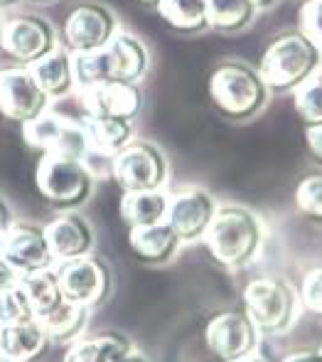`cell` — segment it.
Instances as JSON below:
<instances>
[{
	"label": "cell",
	"instance_id": "cell-1",
	"mask_svg": "<svg viewBox=\"0 0 322 362\" xmlns=\"http://www.w3.org/2000/svg\"><path fill=\"white\" fill-rule=\"evenodd\" d=\"M150 57L145 45L129 33H119L106 47L89 54H74V79L84 89L91 84L119 81V84H138L145 76Z\"/></svg>",
	"mask_w": 322,
	"mask_h": 362
},
{
	"label": "cell",
	"instance_id": "cell-2",
	"mask_svg": "<svg viewBox=\"0 0 322 362\" xmlns=\"http://www.w3.org/2000/svg\"><path fill=\"white\" fill-rule=\"evenodd\" d=\"M322 67V52L300 30L280 33L266 45L261 54L258 74L268 89L293 91L318 74Z\"/></svg>",
	"mask_w": 322,
	"mask_h": 362
},
{
	"label": "cell",
	"instance_id": "cell-3",
	"mask_svg": "<svg viewBox=\"0 0 322 362\" xmlns=\"http://www.w3.org/2000/svg\"><path fill=\"white\" fill-rule=\"evenodd\" d=\"M212 257L229 269L249 264L263 244V224L251 210L242 205L217 207L212 224L204 234Z\"/></svg>",
	"mask_w": 322,
	"mask_h": 362
},
{
	"label": "cell",
	"instance_id": "cell-4",
	"mask_svg": "<svg viewBox=\"0 0 322 362\" xmlns=\"http://www.w3.org/2000/svg\"><path fill=\"white\" fill-rule=\"evenodd\" d=\"M209 99L224 119L249 121L263 111L268 86L256 67L244 62H224L209 76Z\"/></svg>",
	"mask_w": 322,
	"mask_h": 362
},
{
	"label": "cell",
	"instance_id": "cell-5",
	"mask_svg": "<svg viewBox=\"0 0 322 362\" xmlns=\"http://www.w3.org/2000/svg\"><path fill=\"white\" fill-rule=\"evenodd\" d=\"M35 185L52 207L76 210L94 192V175L79 158L42 156L35 170Z\"/></svg>",
	"mask_w": 322,
	"mask_h": 362
},
{
	"label": "cell",
	"instance_id": "cell-6",
	"mask_svg": "<svg viewBox=\"0 0 322 362\" xmlns=\"http://www.w3.org/2000/svg\"><path fill=\"white\" fill-rule=\"evenodd\" d=\"M295 291L283 279L261 276L244 288V313L261 335H278L288 330L295 318Z\"/></svg>",
	"mask_w": 322,
	"mask_h": 362
},
{
	"label": "cell",
	"instance_id": "cell-7",
	"mask_svg": "<svg viewBox=\"0 0 322 362\" xmlns=\"http://www.w3.org/2000/svg\"><path fill=\"white\" fill-rule=\"evenodd\" d=\"M23 136L25 144L42 156H66L86 160V156L91 153L84 124L52 111H44L42 116L25 124Z\"/></svg>",
	"mask_w": 322,
	"mask_h": 362
},
{
	"label": "cell",
	"instance_id": "cell-8",
	"mask_svg": "<svg viewBox=\"0 0 322 362\" xmlns=\"http://www.w3.org/2000/svg\"><path fill=\"white\" fill-rule=\"evenodd\" d=\"M111 170L124 192L162 190L167 182V160L160 148L150 141H131L114 158Z\"/></svg>",
	"mask_w": 322,
	"mask_h": 362
},
{
	"label": "cell",
	"instance_id": "cell-9",
	"mask_svg": "<svg viewBox=\"0 0 322 362\" xmlns=\"http://www.w3.org/2000/svg\"><path fill=\"white\" fill-rule=\"evenodd\" d=\"M57 47V33L40 15H13L3 20L0 49L20 67H30Z\"/></svg>",
	"mask_w": 322,
	"mask_h": 362
},
{
	"label": "cell",
	"instance_id": "cell-10",
	"mask_svg": "<svg viewBox=\"0 0 322 362\" xmlns=\"http://www.w3.org/2000/svg\"><path fill=\"white\" fill-rule=\"evenodd\" d=\"M119 35L116 15L101 3H79L64 20V45L71 54L106 47Z\"/></svg>",
	"mask_w": 322,
	"mask_h": 362
},
{
	"label": "cell",
	"instance_id": "cell-11",
	"mask_svg": "<svg viewBox=\"0 0 322 362\" xmlns=\"http://www.w3.org/2000/svg\"><path fill=\"white\" fill-rule=\"evenodd\" d=\"M49 111V96L40 89L28 67L0 69V114L25 126Z\"/></svg>",
	"mask_w": 322,
	"mask_h": 362
},
{
	"label": "cell",
	"instance_id": "cell-12",
	"mask_svg": "<svg viewBox=\"0 0 322 362\" xmlns=\"http://www.w3.org/2000/svg\"><path fill=\"white\" fill-rule=\"evenodd\" d=\"M258 330L244 310H227L214 315L204 328V340L214 358L234 362L254 355L258 345Z\"/></svg>",
	"mask_w": 322,
	"mask_h": 362
},
{
	"label": "cell",
	"instance_id": "cell-13",
	"mask_svg": "<svg viewBox=\"0 0 322 362\" xmlns=\"http://www.w3.org/2000/svg\"><path fill=\"white\" fill-rule=\"evenodd\" d=\"M3 259L18 272V276L52 269L54 257L49 252L44 227L30 222L10 224L3 234Z\"/></svg>",
	"mask_w": 322,
	"mask_h": 362
},
{
	"label": "cell",
	"instance_id": "cell-14",
	"mask_svg": "<svg viewBox=\"0 0 322 362\" xmlns=\"http://www.w3.org/2000/svg\"><path fill=\"white\" fill-rule=\"evenodd\" d=\"M54 274H57L64 300H69V303L91 308L109 296V269L94 257L62 262L54 269Z\"/></svg>",
	"mask_w": 322,
	"mask_h": 362
},
{
	"label": "cell",
	"instance_id": "cell-15",
	"mask_svg": "<svg viewBox=\"0 0 322 362\" xmlns=\"http://www.w3.org/2000/svg\"><path fill=\"white\" fill-rule=\"evenodd\" d=\"M214 215H217V202L212 200L207 190L185 187L170 197V210H167L165 222L175 229L182 244H190L204 239Z\"/></svg>",
	"mask_w": 322,
	"mask_h": 362
},
{
	"label": "cell",
	"instance_id": "cell-16",
	"mask_svg": "<svg viewBox=\"0 0 322 362\" xmlns=\"http://www.w3.org/2000/svg\"><path fill=\"white\" fill-rule=\"evenodd\" d=\"M81 106L84 116L133 121L143 109V91L138 84H119V81L91 84L81 89Z\"/></svg>",
	"mask_w": 322,
	"mask_h": 362
},
{
	"label": "cell",
	"instance_id": "cell-17",
	"mask_svg": "<svg viewBox=\"0 0 322 362\" xmlns=\"http://www.w3.org/2000/svg\"><path fill=\"white\" fill-rule=\"evenodd\" d=\"M44 237H47L54 262L59 264L89 257L91 247H94V232H91L89 222L74 212H64L57 219H52L44 227Z\"/></svg>",
	"mask_w": 322,
	"mask_h": 362
},
{
	"label": "cell",
	"instance_id": "cell-18",
	"mask_svg": "<svg viewBox=\"0 0 322 362\" xmlns=\"http://www.w3.org/2000/svg\"><path fill=\"white\" fill-rule=\"evenodd\" d=\"M35 81L40 84V89L49 96V101L62 99L76 86L74 79V54L66 47H54L49 54H44L42 59H37L35 64H30Z\"/></svg>",
	"mask_w": 322,
	"mask_h": 362
},
{
	"label": "cell",
	"instance_id": "cell-19",
	"mask_svg": "<svg viewBox=\"0 0 322 362\" xmlns=\"http://www.w3.org/2000/svg\"><path fill=\"white\" fill-rule=\"evenodd\" d=\"M131 252L145 264H165L175 257L180 247V237L167 222L150 224V227H133L129 232Z\"/></svg>",
	"mask_w": 322,
	"mask_h": 362
},
{
	"label": "cell",
	"instance_id": "cell-20",
	"mask_svg": "<svg viewBox=\"0 0 322 362\" xmlns=\"http://www.w3.org/2000/svg\"><path fill=\"white\" fill-rule=\"evenodd\" d=\"M167 210H170V195H165L162 190L124 192V200H121V217L131 229L165 222Z\"/></svg>",
	"mask_w": 322,
	"mask_h": 362
},
{
	"label": "cell",
	"instance_id": "cell-21",
	"mask_svg": "<svg viewBox=\"0 0 322 362\" xmlns=\"http://www.w3.org/2000/svg\"><path fill=\"white\" fill-rule=\"evenodd\" d=\"M81 124L86 129V139H89L91 151L99 153V156L116 158L133 141V121L84 116Z\"/></svg>",
	"mask_w": 322,
	"mask_h": 362
},
{
	"label": "cell",
	"instance_id": "cell-22",
	"mask_svg": "<svg viewBox=\"0 0 322 362\" xmlns=\"http://www.w3.org/2000/svg\"><path fill=\"white\" fill-rule=\"evenodd\" d=\"M47 335L37 320L3 328V355L13 362H35L47 348Z\"/></svg>",
	"mask_w": 322,
	"mask_h": 362
},
{
	"label": "cell",
	"instance_id": "cell-23",
	"mask_svg": "<svg viewBox=\"0 0 322 362\" xmlns=\"http://www.w3.org/2000/svg\"><path fill=\"white\" fill-rule=\"evenodd\" d=\"M133 350L131 340L119 333H101L94 338L74 340L64 355V362H114Z\"/></svg>",
	"mask_w": 322,
	"mask_h": 362
},
{
	"label": "cell",
	"instance_id": "cell-24",
	"mask_svg": "<svg viewBox=\"0 0 322 362\" xmlns=\"http://www.w3.org/2000/svg\"><path fill=\"white\" fill-rule=\"evenodd\" d=\"M86 318H89V308L64 300L52 313L35 320L42 325L47 340H52V343H74V340H79L81 330H84Z\"/></svg>",
	"mask_w": 322,
	"mask_h": 362
},
{
	"label": "cell",
	"instance_id": "cell-25",
	"mask_svg": "<svg viewBox=\"0 0 322 362\" xmlns=\"http://www.w3.org/2000/svg\"><path fill=\"white\" fill-rule=\"evenodd\" d=\"M160 18L177 33H202L209 30V3L207 0H162L157 5Z\"/></svg>",
	"mask_w": 322,
	"mask_h": 362
},
{
	"label": "cell",
	"instance_id": "cell-26",
	"mask_svg": "<svg viewBox=\"0 0 322 362\" xmlns=\"http://www.w3.org/2000/svg\"><path fill=\"white\" fill-rule=\"evenodd\" d=\"M20 286H23L25 296H28L30 305H32L35 318H42V315L52 313L57 305L64 303V296L62 288H59L54 269H44V272L20 276Z\"/></svg>",
	"mask_w": 322,
	"mask_h": 362
},
{
	"label": "cell",
	"instance_id": "cell-27",
	"mask_svg": "<svg viewBox=\"0 0 322 362\" xmlns=\"http://www.w3.org/2000/svg\"><path fill=\"white\" fill-rule=\"evenodd\" d=\"M209 28L219 33H239L254 23L258 8L251 0H207Z\"/></svg>",
	"mask_w": 322,
	"mask_h": 362
},
{
	"label": "cell",
	"instance_id": "cell-28",
	"mask_svg": "<svg viewBox=\"0 0 322 362\" xmlns=\"http://www.w3.org/2000/svg\"><path fill=\"white\" fill-rule=\"evenodd\" d=\"M293 106L305 129L322 126V72L313 74L298 89H293Z\"/></svg>",
	"mask_w": 322,
	"mask_h": 362
},
{
	"label": "cell",
	"instance_id": "cell-29",
	"mask_svg": "<svg viewBox=\"0 0 322 362\" xmlns=\"http://www.w3.org/2000/svg\"><path fill=\"white\" fill-rule=\"evenodd\" d=\"M295 210L308 222L322 224V170H310L295 187Z\"/></svg>",
	"mask_w": 322,
	"mask_h": 362
},
{
	"label": "cell",
	"instance_id": "cell-30",
	"mask_svg": "<svg viewBox=\"0 0 322 362\" xmlns=\"http://www.w3.org/2000/svg\"><path fill=\"white\" fill-rule=\"evenodd\" d=\"M35 320V310L30 305L28 296L23 286H13L0 293V328H10V325H20Z\"/></svg>",
	"mask_w": 322,
	"mask_h": 362
},
{
	"label": "cell",
	"instance_id": "cell-31",
	"mask_svg": "<svg viewBox=\"0 0 322 362\" xmlns=\"http://www.w3.org/2000/svg\"><path fill=\"white\" fill-rule=\"evenodd\" d=\"M298 30L322 52V0H303L300 3Z\"/></svg>",
	"mask_w": 322,
	"mask_h": 362
},
{
	"label": "cell",
	"instance_id": "cell-32",
	"mask_svg": "<svg viewBox=\"0 0 322 362\" xmlns=\"http://www.w3.org/2000/svg\"><path fill=\"white\" fill-rule=\"evenodd\" d=\"M300 300L315 315H322V267H315L313 272L305 274L300 284Z\"/></svg>",
	"mask_w": 322,
	"mask_h": 362
},
{
	"label": "cell",
	"instance_id": "cell-33",
	"mask_svg": "<svg viewBox=\"0 0 322 362\" xmlns=\"http://www.w3.org/2000/svg\"><path fill=\"white\" fill-rule=\"evenodd\" d=\"M305 144H308V151L315 158V163L322 165V126H318V129H305Z\"/></svg>",
	"mask_w": 322,
	"mask_h": 362
},
{
	"label": "cell",
	"instance_id": "cell-34",
	"mask_svg": "<svg viewBox=\"0 0 322 362\" xmlns=\"http://www.w3.org/2000/svg\"><path fill=\"white\" fill-rule=\"evenodd\" d=\"M18 284H20L18 272H15L5 259H0V293L8 291V288H13V286H18Z\"/></svg>",
	"mask_w": 322,
	"mask_h": 362
},
{
	"label": "cell",
	"instance_id": "cell-35",
	"mask_svg": "<svg viewBox=\"0 0 322 362\" xmlns=\"http://www.w3.org/2000/svg\"><path fill=\"white\" fill-rule=\"evenodd\" d=\"M285 362H322V350H303L285 358Z\"/></svg>",
	"mask_w": 322,
	"mask_h": 362
},
{
	"label": "cell",
	"instance_id": "cell-36",
	"mask_svg": "<svg viewBox=\"0 0 322 362\" xmlns=\"http://www.w3.org/2000/svg\"><path fill=\"white\" fill-rule=\"evenodd\" d=\"M114 362H150L145 358V355H141V353H136V350H129L126 355H121V358H116Z\"/></svg>",
	"mask_w": 322,
	"mask_h": 362
},
{
	"label": "cell",
	"instance_id": "cell-37",
	"mask_svg": "<svg viewBox=\"0 0 322 362\" xmlns=\"http://www.w3.org/2000/svg\"><path fill=\"white\" fill-rule=\"evenodd\" d=\"M13 224V219H10V212L8 207L3 205V200H0V234H5V229Z\"/></svg>",
	"mask_w": 322,
	"mask_h": 362
},
{
	"label": "cell",
	"instance_id": "cell-38",
	"mask_svg": "<svg viewBox=\"0 0 322 362\" xmlns=\"http://www.w3.org/2000/svg\"><path fill=\"white\" fill-rule=\"evenodd\" d=\"M254 5H256L258 10H268V8H273L275 3H278V0H251Z\"/></svg>",
	"mask_w": 322,
	"mask_h": 362
},
{
	"label": "cell",
	"instance_id": "cell-39",
	"mask_svg": "<svg viewBox=\"0 0 322 362\" xmlns=\"http://www.w3.org/2000/svg\"><path fill=\"white\" fill-rule=\"evenodd\" d=\"M234 362H266L263 358H258V355H249V358H242V360H234Z\"/></svg>",
	"mask_w": 322,
	"mask_h": 362
},
{
	"label": "cell",
	"instance_id": "cell-40",
	"mask_svg": "<svg viewBox=\"0 0 322 362\" xmlns=\"http://www.w3.org/2000/svg\"><path fill=\"white\" fill-rule=\"evenodd\" d=\"M141 5H148V8H157V5L162 3V0H138Z\"/></svg>",
	"mask_w": 322,
	"mask_h": 362
},
{
	"label": "cell",
	"instance_id": "cell-41",
	"mask_svg": "<svg viewBox=\"0 0 322 362\" xmlns=\"http://www.w3.org/2000/svg\"><path fill=\"white\" fill-rule=\"evenodd\" d=\"M18 0H0V8H8V5H15Z\"/></svg>",
	"mask_w": 322,
	"mask_h": 362
},
{
	"label": "cell",
	"instance_id": "cell-42",
	"mask_svg": "<svg viewBox=\"0 0 322 362\" xmlns=\"http://www.w3.org/2000/svg\"><path fill=\"white\" fill-rule=\"evenodd\" d=\"M0 355H3V328H0Z\"/></svg>",
	"mask_w": 322,
	"mask_h": 362
},
{
	"label": "cell",
	"instance_id": "cell-43",
	"mask_svg": "<svg viewBox=\"0 0 322 362\" xmlns=\"http://www.w3.org/2000/svg\"><path fill=\"white\" fill-rule=\"evenodd\" d=\"M0 259H3V234H0Z\"/></svg>",
	"mask_w": 322,
	"mask_h": 362
},
{
	"label": "cell",
	"instance_id": "cell-44",
	"mask_svg": "<svg viewBox=\"0 0 322 362\" xmlns=\"http://www.w3.org/2000/svg\"><path fill=\"white\" fill-rule=\"evenodd\" d=\"M30 3H40V5H42V3H52V0H30Z\"/></svg>",
	"mask_w": 322,
	"mask_h": 362
},
{
	"label": "cell",
	"instance_id": "cell-45",
	"mask_svg": "<svg viewBox=\"0 0 322 362\" xmlns=\"http://www.w3.org/2000/svg\"><path fill=\"white\" fill-rule=\"evenodd\" d=\"M0 362H13L10 358H5V355H0Z\"/></svg>",
	"mask_w": 322,
	"mask_h": 362
},
{
	"label": "cell",
	"instance_id": "cell-46",
	"mask_svg": "<svg viewBox=\"0 0 322 362\" xmlns=\"http://www.w3.org/2000/svg\"><path fill=\"white\" fill-rule=\"evenodd\" d=\"M0 37H3V18H0Z\"/></svg>",
	"mask_w": 322,
	"mask_h": 362
}]
</instances>
